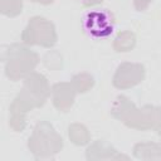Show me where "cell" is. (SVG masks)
Returning a JSON list of instances; mask_svg holds the SVG:
<instances>
[{
  "label": "cell",
  "instance_id": "cell-1",
  "mask_svg": "<svg viewBox=\"0 0 161 161\" xmlns=\"http://www.w3.org/2000/svg\"><path fill=\"white\" fill-rule=\"evenodd\" d=\"M83 28L86 33L93 38H104L113 33L114 20L107 10L96 9L86 14Z\"/></svg>",
  "mask_w": 161,
  "mask_h": 161
}]
</instances>
